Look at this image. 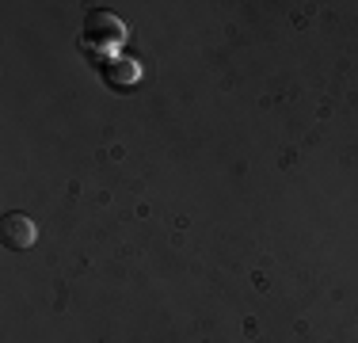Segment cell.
<instances>
[{"label":"cell","instance_id":"1","mask_svg":"<svg viewBox=\"0 0 358 343\" xmlns=\"http://www.w3.org/2000/svg\"><path fill=\"white\" fill-rule=\"evenodd\" d=\"M122 42H126V23L110 12H92L80 31V46H88L92 54H115Z\"/></svg>","mask_w":358,"mask_h":343},{"label":"cell","instance_id":"2","mask_svg":"<svg viewBox=\"0 0 358 343\" xmlns=\"http://www.w3.org/2000/svg\"><path fill=\"white\" fill-rule=\"evenodd\" d=\"M0 237H4L8 248H15V252H27V248H35L38 240V229L35 221L27 218V214H4V221H0Z\"/></svg>","mask_w":358,"mask_h":343},{"label":"cell","instance_id":"3","mask_svg":"<svg viewBox=\"0 0 358 343\" xmlns=\"http://www.w3.org/2000/svg\"><path fill=\"white\" fill-rule=\"evenodd\" d=\"M107 80L110 84H134V80H138V65H134V62H115L107 69Z\"/></svg>","mask_w":358,"mask_h":343}]
</instances>
